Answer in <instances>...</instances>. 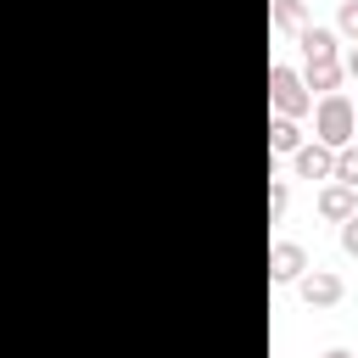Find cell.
Here are the masks:
<instances>
[{
  "label": "cell",
  "mask_w": 358,
  "mask_h": 358,
  "mask_svg": "<svg viewBox=\"0 0 358 358\" xmlns=\"http://www.w3.org/2000/svg\"><path fill=\"white\" fill-rule=\"evenodd\" d=\"M341 246L358 257V213H352V218H341Z\"/></svg>",
  "instance_id": "4fadbf2b"
},
{
  "label": "cell",
  "mask_w": 358,
  "mask_h": 358,
  "mask_svg": "<svg viewBox=\"0 0 358 358\" xmlns=\"http://www.w3.org/2000/svg\"><path fill=\"white\" fill-rule=\"evenodd\" d=\"M336 179L358 190V145H341V151H336Z\"/></svg>",
  "instance_id": "9c48e42d"
},
{
  "label": "cell",
  "mask_w": 358,
  "mask_h": 358,
  "mask_svg": "<svg viewBox=\"0 0 358 358\" xmlns=\"http://www.w3.org/2000/svg\"><path fill=\"white\" fill-rule=\"evenodd\" d=\"M319 213H324V218H352V185H330V190L319 196Z\"/></svg>",
  "instance_id": "52a82bcc"
},
{
  "label": "cell",
  "mask_w": 358,
  "mask_h": 358,
  "mask_svg": "<svg viewBox=\"0 0 358 358\" xmlns=\"http://www.w3.org/2000/svg\"><path fill=\"white\" fill-rule=\"evenodd\" d=\"M274 22H280V28H308L302 0H274Z\"/></svg>",
  "instance_id": "ba28073f"
},
{
  "label": "cell",
  "mask_w": 358,
  "mask_h": 358,
  "mask_svg": "<svg viewBox=\"0 0 358 358\" xmlns=\"http://www.w3.org/2000/svg\"><path fill=\"white\" fill-rule=\"evenodd\" d=\"M302 56H308V67L313 62H336V34L330 28H302Z\"/></svg>",
  "instance_id": "5b68a950"
},
{
  "label": "cell",
  "mask_w": 358,
  "mask_h": 358,
  "mask_svg": "<svg viewBox=\"0 0 358 358\" xmlns=\"http://www.w3.org/2000/svg\"><path fill=\"white\" fill-rule=\"evenodd\" d=\"M268 95H274V106H280L285 117L308 106V95H302V78H296L291 67H268Z\"/></svg>",
  "instance_id": "7a4b0ae2"
},
{
  "label": "cell",
  "mask_w": 358,
  "mask_h": 358,
  "mask_svg": "<svg viewBox=\"0 0 358 358\" xmlns=\"http://www.w3.org/2000/svg\"><path fill=\"white\" fill-rule=\"evenodd\" d=\"M302 296L319 302V308H330V302L341 296V280H336V274H308V280H302Z\"/></svg>",
  "instance_id": "8992f818"
},
{
  "label": "cell",
  "mask_w": 358,
  "mask_h": 358,
  "mask_svg": "<svg viewBox=\"0 0 358 358\" xmlns=\"http://www.w3.org/2000/svg\"><path fill=\"white\" fill-rule=\"evenodd\" d=\"M347 73H352V78H358V50H352V56H347Z\"/></svg>",
  "instance_id": "5bb4252c"
},
{
  "label": "cell",
  "mask_w": 358,
  "mask_h": 358,
  "mask_svg": "<svg viewBox=\"0 0 358 358\" xmlns=\"http://www.w3.org/2000/svg\"><path fill=\"white\" fill-rule=\"evenodd\" d=\"M324 358H347V352H341V347H336V352H324Z\"/></svg>",
  "instance_id": "9a60e30c"
},
{
  "label": "cell",
  "mask_w": 358,
  "mask_h": 358,
  "mask_svg": "<svg viewBox=\"0 0 358 358\" xmlns=\"http://www.w3.org/2000/svg\"><path fill=\"white\" fill-rule=\"evenodd\" d=\"M308 84H313V90H336V84H341V67H336V62H313V67H308Z\"/></svg>",
  "instance_id": "30bf717a"
},
{
  "label": "cell",
  "mask_w": 358,
  "mask_h": 358,
  "mask_svg": "<svg viewBox=\"0 0 358 358\" xmlns=\"http://www.w3.org/2000/svg\"><path fill=\"white\" fill-rule=\"evenodd\" d=\"M336 22H341V34L358 39V0H341V17H336Z\"/></svg>",
  "instance_id": "7c38bea8"
},
{
  "label": "cell",
  "mask_w": 358,
  "mask_h": 358,
  "mask_svg": "<svg viewBox=\"0 0 358 358\" xmlns=\"http://www.w3.org/2000/svg\"><path fill=\"white\" fill-rule=\"evenodd\" d=\"M268 145H274V151H296V123H291V117L268 123Z\"/></svg>",
  "instance_id": "8fae6325"
},
{
  "label": "cell",
  "mask_w": 358,
  "mask_h": 358,
  "mask_svg": "<svg viewBox=\"0 0 358 358\" xmlns=\"http://www.w3.org/2000/svg\"><path fill=\"white\" fill-rule=\"evenodd\" d=\"M352 101L347 95H324L319 101V145H330V151H341V145H352Z\"/></svg>",
  "instance_id": "6da1fadb"
},
{
  "label": "cell",
  "mask_w": 358,
  "mask_h": 358,
  "mask_svg": "<svg viewBox=\"0 0 358 358\" xmlns=\"http://www.w3.org/2000/svg\"><path fill=\"white\" fill-rule=\"evenodd\" d=\"M302 268H308V257H302V246H291V241H280V246L268 252V274H274V280H296Z\"/></svg>",
  "instance_id": "277c9868"
},
{
  "label": "cell",
  "mask_w": 358,
  "mask_h": 358,
  "mask_svg": "<svg viewBox=\"0 0 358 358\" xmlns=\"http://www.w3.org/2000/svg\"><path fill=\"white\" fill-rule=\"evenodd\" d=\"M296 173L302 179H330L336 173V151L330 145H302L296 151Z\"/></svg>",
  "instance_id": "3957f363"
}]
</instances>
